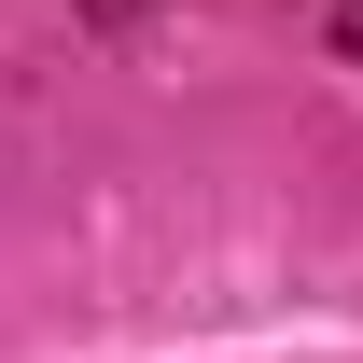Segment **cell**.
<instances>
[{
	"mask_svg": "<svg viewBox=\"0 0 363 363\" xmlns=\"http://www.w3.org/2000/svg\"><path fill=\"white\" fill-rule=\"evenodd\" d=\"M335 56H350V70H363V0H335Z\"/></svg>",
	"mask_w": 363,
	"mask_h": 363,
	"instance_id": "cell-2",
	"label": "cell"
},
{
	"mask_svg": "<svg viewBox=\"0 0 363 363\" xmlns=\"http://www.w3.org/2000/svg\"><path fill=\"white\" fill-rule=\"evenodd\" d=\"M70 14H84V28H140L154 0H70Z\"/></svg>",
	"mask_w": 363,
	"mask_h": 363,
	"instance_id": "cell-1",
	"label": "cell"
}]
</instances>
